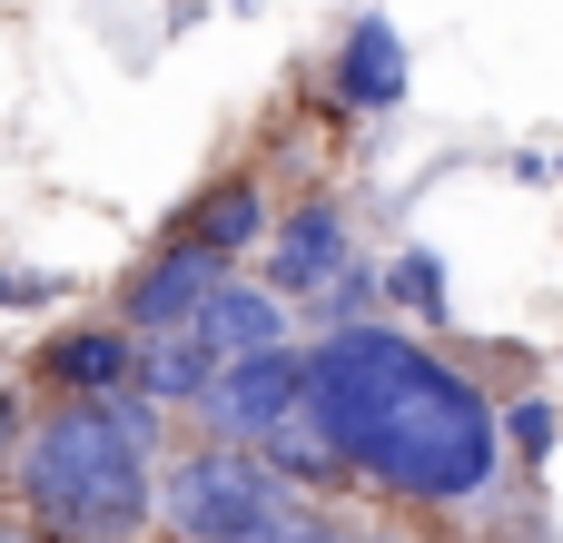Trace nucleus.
<instances>
[{"label": "nucleus", "mask_w": 563, "mask_h": 543, "mask_svg": "<svg viewBox=\"0 0 563 543\" xmlns=\"http://www.w3.org/2000/svg\"><path fill=\"white\" fill-rule=\"evenodd\" d=\"M168 415L139 396H59L10 455V514L49 543H148Z\"/></svg>", "instance_id": "f03ea898"}, {"label": "nucleus", "mask_w": 563, "mask_h": 543, "mask_svg": "<svg viewBox=\"0 0 563 543\" xmlns=\"http://www.w3.org/2000/svg\"><path fill=\"white\" fill-rule=\"evenodd\" d=\"M218 277H238V267H218V257H198V247H168V237H148V257L119 277V297H109V317L129 326V336H168V326H188L208 297H218Z\"/></svg>", "instance_id": "423d86ee"}, {"label": "nucleus", "mask_w": 563, "mask_h": 543, "mask_svg": "<svg viewBox=\"0 0 563 543\" xmlns=\"http://www.w3.org/2000/svg\"><path fill=\"white\" fill-rule=\"evenodd\" d=\"M20 435H30V406H20V386H0V485H10V455H20Z\"/></svg>", "instance_id": "a211bd4d"}, {"label": "nucleus", "mask_w": 563, "mask_h": 543, "mask_svg": "<svg viewBox=\"0 0 563 543\" xmlns=\"http://www.w3.org/2000/svg\"><path fill=\"white\" fill-rule=\"evenodd\" d=\"M188 415H198V445H238V455H257L287 415H307V346H267V356L218 366V386H208Z\"/></svg>", "instance_id": "20e7f679"}, {"label": "nucleus", "mask_w": 563, "mask_h": 543, "mask_svg": "<svg viewBox=\"0 0 563 543\" xmlns=\"http://www.w3.org/2000/svg\"><path fill=\"white\" fill-rule=\"evenodd\" d=\"M257 465L297 495V505H327V495H346V465H336V445H327V425L317 415H287L267 445H257Z\"/></svg>", "instance_id": "f8f14e48"}, {"label": "nucleus", "mask_w": 563, "mask_h": 543, "mask_svg": "<svg viewBox=\"0 0 563 543\" xmlns=\"http://www.w3.org/2000/svg\"><path fill=\"white\" fill-rule=\"evenodd\" d=\"M356 543H406V524H356Z\"/></svg>", "instance_id": "aec40b11"}, {"label": "nucleus", "mask_w": 563, "mask_h": 543, "mask_svg": "<svg viewBox=\"0 0 563 543\" xmlns=\"http://www.w3.org/2000/svg\"><path fill=\"white\" fill-rule=\"evenodd\" d=\"M287 326H297V317H287V307H277V297H267L247 267H238V277H218V297L188 317V336H198L218 366H238V356H267V346H297Z\"/></svg>", "instance_id": "9d476101"}, {"label": "nucleus", "mask_w": 563, "mask_h": 543, "mask_svg": "<svg viewBox=\"0 0 563 543\" xmlns=\"http://www.w3.org/2000/svg\"><path fill=\"white\" fill-rule=\"evenodd\" d=\"M208 10H257V0H208Z\"/></svg>", "instance_id": "412c9836"}, {"label": "nucleus", "mask_w": 563, "mask_h": 543, "mask_svg": "<svg viewBox=\"0 0 563 543\" xmlns=\"http://www.w3.org/2000/svg\"><path fill=\"white\" fill-rule=\"evenodd\" d=\"M257 543H356V524H346L336 505H287V514H277Z\"/></svg>", "instance_id": "dca6fc26"}, {"label": "nucleus", "mask_w": 563, "mask_h": 543, "mask_svg": "<svg viewBox=\"0 0 563 543\" xmlns=\"http://www.w3.org/2000/svg\"><path fill=\"white\" fill-rule=\"evenodd\" d=\"M287 505H297V495H287L257 455H238V445H188V455H168L158 485H148V534H168V543H257Z\"/></svg>", "instance_id": "7ed1b4c3"}, {"label": "nucleus", "mask_w": 563, "mask_h": 543, "mask_svg": "<svg viewBox=\"0 0 563 543\" xmlns=\"http://www.w3.org/2000/svg\"><path fill=\"white\" fill-rule=\"evenodd\" d=\"M376 297H386V317H406V326H445L455 317V287H445V257L435 247H396L386 267H376Z\"/></svg>", "instance_id": "ddd939ff"}, {"label": "nucleus", "mask_w": 563, "mask_h": 543, "mask_svg": "<svg viewBox=\"0 0 563 543\" xmlns=\"http://www.w3.org/2000/svg\"><path fill=\"white\" fill-rule=\"evenodd\" d=\"M0 543H49V534H30V524H20V514L0 505Z\"/></svg>", "instance_id": "6ab92c4d"}, {"label": "nucleus", "mask_w": 563, "mask_h": 543, "mask_svg": "<svg viewBox=\"0 0 563 543\" xmlns=\"http://www.w3.org/2000/svg\"><path fill=\"white\" fill-rule=\"evenodd\" d=\"M307 326L317 336H356V326H386V297H376V267H336L317 297H307Z\"/></svg>", "instance_id": "2eb2a0df"}, {"label": "nucleus", "mask_w": 563, "mask_h": 543, "mask_svg": "<svg viewBox=\"0 0 563 543\" xmlns=\"http://www.w3.org/2000/svg\"><path fill=\"white\" fill-rule=\"evenodd\" d=\"M495 435H505V455H515V465H544V455L563 445V396H544V386L495 396Z\"/></svg>", "instance_id": "4468645a"}, {"label": "nucleus", "mask_w": 563, "mask_h": 543, "mask_svg": "<svg viewBox=\"0 0 563 543\" xmlns=\"http://www.w3.org/2000/svg\"><path fill=\"white\" fill-rule=\"evenodd\" d=\"M406 89H416L406 30H396L386 10H356L346 40L327 49V99H336L346 119H386V109H406Z\"/></svg>", "instance_id": "0eeeda50"}, {"label": "nucleus", "mask_w": 563, "mask_h": 543, "mask_svg": "<svg viewBox=\"0 0 563 543\" xmlns=\"http://www.w3.org/2000/svg\"><path fill=\"white\" fill-rule=\"evenodd\" d=\"M267 228H277V208H267L257 168H228V178H208L158 237H168V247H198V257H218V267H238L247 247H267Z\"/></svg>", "instance_id": "6e6552de"}, {"label": "nucleus", "mask_w": 563, "mask_h": 543, "mask_svg": "<svg viewBox=\"0 0 563 543\" xmlns=\"http://www.w3.org/2000/svg\"><path fill=\"white\" fill-rule=\"evenodd\" d=\"M336 267H356V218H346V198H297V208H277V228H267V267H257V287L297 317Z\"/></svg>", "instance_id": "39448f33"}, {"label": "nucleus", "mask_w": 563, "mask_h": 543, "mask_svg": "<svg viewBox=\"0 0 563 543\" xmlns=\"http://www.w3.org/2000/svg\"><path fill=\"white\" fill-rule=\"evenodd\" d=\"M30 307H69V277H40V267H0V317H30Z\"/></svg>", "instance_id": "f3484780"}, {"label": "nucleus", "mask_w": 563, "mask_h": 543, "mask_svg": "<svg viewBox=\"0 0 563 543\" xmlns=\"http://www.w3.org/2000/svg\"><path fill=\"white\" fill-rule=\"evenodd\" d=\"M129 366H139V336L119 317H69L40 346V386L59 396H129Z\"/></svg>", "instance_id": "1a4fd4ad"}, {"label": "nucleus", "mask_w": 563, "mask_h": 543, "mask_svg": "<svg viewBox=\"0 0 563 543\" xmlns=\"http://www.w3.org/2000/svg\"><path fill=\"white\" fill-rule=\"evenodd\" d=\"M307 415L327 425L346 485H366L386 505L455 514L505 485V435H495L485 376L445 366L406 326L317 336L307 346Z\"/></svg>", "instance_id": "f257e3e1"}, {"label": "nucleus", "mask_w": 563, "mask_h": 543, "mask_svg": "<svg viewBox=\"0 0 563 543\" xmlns=\"http://www.w3.org/2000/svg\"><path fill=\"white\" fill-rule=\"evenodd\" d=\"M208 386H218V356H208L188 326H168V336H139V366H129V396H139V406H158V415H188Z\"/></svg>", "instance_id": "9b49d317"}, {"label": "nucleus", "mask_w": 563, "mask_h": 543, "mask_svg": "<svg viewBox=\"0 0 563 543\" xmlns=\"http://www.w3.org/2000/svg\"><path fill=\"white\" fill-rule=\"evenodd\" d=\"M554 178H563V158H554Z\"/></svg>", "instance_id": "4be33fe9"}]
</instances>
